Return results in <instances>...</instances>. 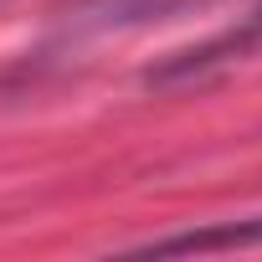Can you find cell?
Returning a JSON list of instances; mask_svg holds the SVG:
<instances>
[{"label":"cell","instance_id":"6da1fadb","mask_svg":"<svg viewBox=\"0 0 262 262\" xmlns=\"http://www.w3.org/2000/svg\"><path fill=\"white\" fill-rule=\"evenodd\" d=\"M257 41H262V0L252 6V16H247L236 31H226V36H216V41H206V47H190V52L170 57L165 67H155V72H149V82L170 88V82H180V77H195V72H206L211 62H226V57H236V52L257 47Z\"/></svg>","mask_w":262,"mask_h":262},{"label":"cell","instance_id":"7a4b0ae2","mask_svg":"<svg viewBox=\"0 0 262 262\" xmlns=\"http://www.w3.org/2000/svg\"><path fill=\"white\" fill-rule=\"evenodd\" d=\"M226 247H262V216H242V221H216L201 231H180L165 242H149L139 252L149 257H180V252H226Z\"/></svg>","mask_w":262,"mask_h":262}]
</instances>
